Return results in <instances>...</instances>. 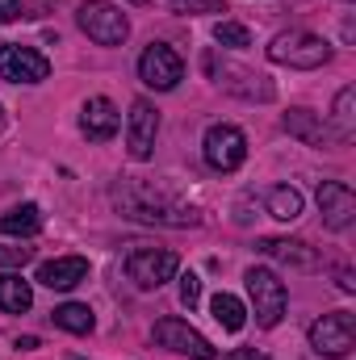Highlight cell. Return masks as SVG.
Wrapping results in <instances>:
<instances>
[{
	"mask_svg": "<svg viewBox=\"0 0 356 360\" xmlns=\"http://www.w3.org/2000/svg\"><path fill=\"white\" fill-rule=\"evenodd\" d=\"M113 205H117L126 218H134V222H155V226H197V222H201V214H197L193 205L177 201L172 193H155L151 184H134V180H126V184L113 188Z\"/></svg>",
	"mask_w": 356,
	"mask_h": 360,
	"instance_id": "1",
	"label": "cell"
},
{
	"mask_svg": "<svg viewBox=\"0 0 356 360\" xmlns=\"http://www.w3.org/2000/svg\"><path fill=\"white\" fill-rule=\"evenodd\" d=\"M268 59L281 68H293V72H314L331 59V42L319 34H306V30H285L268 42Z\"/></svg>",
	"mask_w": 356,
	"mask_h": 360,
	"instance_id": "2",
	"label": "cell"
},
{
	"mask_svg": "<svg viewBox=\"0 0 356 360\" xmlns=\"http://www.w3.org/2000/svg\"><path fill=\"white\" fill-rule=\"evenodd\" d=\"M76 21H80V30L89 34L96 46H122V42L130 38L126 13H122L117 4H109V0H84V4L76 8Z\"/></svg>",
	"mask_w": 356,
	"mask_h": 360,
	"instance_id": "3",
	"label": "cell"
},
{
	"mask_svg": "<svg viewBox=\"0 0 356 360\" xmlns=\"http://www.w3.org/2000/svg\"><path fill=\"white\" fill-rule=\"evenodd\" d=\"M177 272H180V260L168 248H134L126 256V276L139 289H160V285L177 281Z\"/></svg>",
	"mask_w": 356,
	"mask_h": 360,
	"instance_id": "4",
	"label": "cell"
},
{
	"mask_svg": "<svg viewBox=\"0 0 356 360\" xmlns=\"http://www.w3.org/2000/svg\"><path fill=\"white\" fill-rule=\"evenodd\" d=\"M201 151H205V164H210L214 172H235V168L248 160V139H243L239 126L214 122V126L205 130V139H201Z\"/></svg>",
	"mask_w": 356,
	"mask_h": 360,
	"instance_id": "5",
	"label": "cell"
},
{
	"mask_svg": "<svg viewBox=\"0 0 356 360\" xmlns=\"http://www.w3.org/2000/svg\"><path fill=\"white\" fill-rule=\"evenodd\" d=\"M248 293H252V310L260 327H276L285 319V281L272 269H248Z\"/></svg>",
	"mask_w": 356,
	"mask_h": 360,
	"instance_id": "6",
	"label": "cell"
},
{
	"mask_svg": "<svg viewBox=\"0 0 356 360\" xmlns=\"http://www.w3.org/2000/svg\"><path fill=\"white\" fill-rule=\"evenodd\" d=\"M139 80L155 92H172L184 80V59H180L168 42H151L139 55Z\"/></svg>",
	"mask_w": 356,
	"mask_h": 360,
	"instance_id": "7",
	"label": "cell"
},
{
	"mask_svg": "<svg viewBox=\"0 0 356 360\" xmlns=\"http://www.w3.org/2000/svg\"><path fill=\"white\" fill-rule=\"evenodd\" d=\"M310 348L319 352V356H348L356 348V319L348 310H336V314H323L314 327H310Z\"/></svg>",
	"mask_w": 356,
	"mask_h": 360,
	"instance_id": "8",
	"label": "cell"
},
{
	"mask_svg": "<svg viewBox=\"0 0 356 360\" xmlns=\"http://www.w3.org/2000/svg\"><path fill=\"white\" fill-rule=\"evenodd\" d=\"M46 76H51V63L34 46H17V42L0 46V80H8V84H42Z\"/></svg>",
	"mask_w": 356,
	"mask_h": 360,
	"instance_id": "9",
	"label": "cell"
},
{
	"mask_svg": "<svg viewBox=\"0 0 356 360\" xmlns=\"http://www.w3.org/2000/svg\"><path fill=\"white\" fill-rule=\"evenodd\" d=\"M151 340H155L160 348H172V352H184V356H197V360L218 356V348H214L201 331H193L184 319H160V323L151 327Z\"/></svg>",
	"mask_w": 356,
	"mask_h": 360,
	"instance_id": "10",
	"label": "cell"
},
{
	"mask_svg": "<svg viewBox=\"0 0 356 360\" xmlns=\"http://www.w3.org/2000/svg\"><path fill=\"white\" fill-rule=\"evenodd\" d=\"M155 134H160V109L151 101H134L130 117H126V151H130V160H151Z\"/></svg>",
	"mask_w": 356,
	"mask_h": 360,
	"instance_id": "11",
	"label": "cell"
},
{
	"mask_svg": "<svg viewBox=\"0 0 356 360\" xmlns=\"http://www.w3.org/2000/svg\"><path fill=\"white\" fill-rule=\"evenodd\" d=\"M319 210H323V222L331 226V231H348L356 218V197L348 184H340V180H323L319 184Z\"/></svg>",
	"mask_w": 356,
	"mask_h": 360,
	"instance_id": "12",
	"label": "cell"
},
{
	"mask_svg": "<svg viewBox=\"0 0 356 360\" xmlns=\"http://www.w3.org/2000/svg\"><path fill=\"white\" fill-rule=\"evenodd\" d=\"M117 126H122V113H117V105H113L109 96H89V101H84V109H80V130L89 134L92 143L113 139Z\"/></svg>",
	"mask_w": 356,
	"mask_h": 360,
	"instance_id": "13",
	"label": "cell"
},
{
	"mask_svg": "<svg viewBox=\"0 0 356 360\" xmlns=\"http://www.w3.org/2000/svg\"><path fill=\"white\" fill-rule=\"evenodd\" d=\"M80 281H89V260H84V256H59V260H46V264L38 269V285L59 289V293L76 289Z\"/></svg>",
	"mask_w": 356,
	"mask_h": 360,
	"instance_id": "14",
	"label": "cell"
},
{
	"mask_svg": "<svg viewBox=\"0 0 356 360\" xmlns=\"http://www.w3.org/2000/svg\"><path fill=\"white\" fill-rule=\"evenodd\" d=\"M260 252L272 256V260H281V264H289V269H319V256H314V248L310 243H302V239H260Z\"/></svg>",
	"mask_w": 356,
	"mask_h": 360,
	"instance_id": "15",
	"label": "cell"
},
{
	"mask_svg": "<svg viewBox=\"0 0 356 360\" xmlns=\"http://www.w3.org/2000/svg\"><path fill=\"white\" fill-rule=\"evenodd\" d=\"M285 130H289L293 139L310 143V147H323V143L331 139V130L323 126V117L310 113V109H289V113H285Z\"/></svg>",
	"mask_w": 356,
	"mask_h": 360,
	"instance_id": "16",
	"label": "cell"
},
{
	"mask_svg": "<svg viewBox=\"0 0 356 360\" xmlns=\"http://www.w3.org/2000/svg\"><path fill=\"white\" fill-rule=\"evenodd\" d=\"M38 231H42V210H38L34 201L13 205L8 214H0V235H21V239H30V235H38Z\"/></svg>",
	"mask_w": 356,
	"mask_h": 360,
	"instance_id": "17",
	"label": "cell"
},
{
	"mask_svg": "<svg viewBox=\"0 0 356 360\" xmlns=\"http://www.w3.org/2000/svg\"><path fill=\"white\" fill-rule=\"evenodd\" d=\"M30 306H34L30 281H21V272H4L0 276V310L4 314H25Z\"/></svg>",
	"mask_w": 356,
	"mask_h": 360,
	"instance_id": "18",
	"label": "cell"
},
{
	"mask_svg": "<svg viewBox=\"0 0 356 360\" xmlns=\"http://www.w3.org/2000/svg\"><path fill=\"white\" fill-rule=\"evenodd\" d=\"M265 205H268V214H272L276 222H293V218H302V193L289 188V184H272V188L265 193Z\"/></svg>",
	"mask_w": 356,
	"mask_h": 360,
	"instance_id": "19",
	"label": "cell"
},
{
	"mask_svg": "<svg viewBox=\"0 0 356 360\" xmlns=\"http://www.w3.org/2000/svg\"><path fill=\"white\" fill-rule=\"evenodd\" d=\"M352 105H356V89H352V84L336 92V109H331V134H336L340 143H352V134H356V113H352Z\"/></svg>",
	"mask_w": 356,
	"mask_h": 360,
	"instance_id": "20",
	"label": "cell"
},
{
	"mask_svg": "<svg viewBox=\"0 0 356 360\" xmlns=\"http://www.w3.org/2000/svg\"><path fill=\"white\" fill-rule=\"evenodd\" d=\"M55 327H63V331H72V335H89L92 327H96V319H92L89 306H80V302H63V306H55Z\"/></svg>",
	"mask_w": 356,
	"mask_h": 360,
	"instance_id": "21",
	"label": "cell"
},
{
	"mask_svg": "<svg viewBox=\"0 0 356 360\" xmlns=\"http://www.w3.org/2000/svg\"><path fill=\"white\" fill-rule=\"evenodd\" d=\"M210 310H214V319H218L222 331H243V323H248V310H243V302L235 293H218L210 302Z\"/></svg>",
	"mask_w": 356,
	"mask_h": 360,
	"instance_id": "22",
	"label": "cell"
},
{
	"mask_svg": "<svg viewBox=\"0 0 356 360\" xmlns=\"http://www.w3.org/2000/svg\"><path fill=\"white\" fill-rule=\"evenodd\" d=\"M214 42L218 46H231V51H243V46H252V34L239 21H218L214 25Z\"/></svg>",
	"mask_w": 356,
	"mask_h": 360,
	"instance_id": "23",
	"label": "cell"
},
{
	"mask_svg": "<svg viewBox=\"0 0 356 360\" xmlns=\"http://www.w3.org/2000/svg\"><path fill=\"white\" fill-rule=\"evenodd\" d=\"M168 4H172L177 13H189V17H193V13H227L222 0H168Z\"/></svg>",
	"mask_w": 356,
	"mask_h": 360,
	"instance_id": "24",
	"label": "cell"
},
{
	"mask_svg": "<svg viewBox=\"0 0 356 360\" xmlns=\"http://www.w3.org/2000/svg\"><path fill=\"white\" fill-rule=\"evenodd\" d=\"M180 302H184L189 310H193V306L201 302V281H197L193 272H184V276H180Z\"/></svg>",
	"mask_w": 356,
	"mask_h": 360,
	"instance_id": "25",
	"label": "cell"
},
{
	"mask_svg": "<svg viewBox=\"0 0 356 360\" xmlns=\"http://www.w3.org/2000/svg\"><path fill=\"white\" fill-rule=\"evenodd\" d=\"M30 256H34V248H0V269H21V264H30Z\"/></svg>",
	"mask_w": 356,
	"mask_h": 360,
	"instance_id": "26",
	"label": "cell"
},
{
	"mask_svg": "<svg viewBox=\"0 0 356 360\" xmlns=\"http://www.w3.org/2000/svg\"><path fill=\"white\" fill-rule=\"evenodd\" d=\"M17 17H21V0H0V25H8Z\"/></svg>",
	"mask_w": 356,
	"mask_h": 360,
	"instance_id": "27",
	"label": "cell"
},
{
	"mask_svg": "<svg viewBox=\"0 0 356 360\" xmlns=\"http://www.w3.org/2000/svg\"><path fill=\"white\" fill-rule=\"evenodd\" d=\"M227 360H268V356H265V352H256V348H235Z\"/></svg>",
	"mask_w": 356,
	"mask_h": 360,
	"instance_id": "28",
	"label": "cell"
},
{
	"mask_svg": "<svg viewBox=\"0 0 356 360\" xmlns=\"http://www.w3.org/2000/svg\"><path fill=\"white\" fill-rule=\"evenodd\" d=\"M34 348H38V335H21L17 340V352H34Z\"/></svg>",
	"mask_w": 356,
	"mask_h": 360,
	"instance_id": "29",
	"label": "cell"
},
{
	"mask_svg": "<svg viewBox=\"0 0 356 360\" xmlns=\"http://www.w3.org/2000/svg\"><path fill=\"white\" fill-rule=\"evenodd\" d=\"M68 360H84V356H68Z\"/></svg>",
	"mask_w": 356,
	"mask_h": 360,
	"instance_id": "30",
	"label": "cell"
},
{
	"mask_svg": "<svg viewBox=\"0 0 356 360\" xmlns=\"http://www.w3.org/2000/svg\"><path fill=\"white\" fill-rule=\"evenodd\" d=\"M134 4H147V0H134Z\"/></svg>",
	"mask_w": 356,
	"mask_h": 360,
	"instance_id": "31",
	"label": "cell"
},
{
	"mask_svg": "<svg viewBox=\"0 0 356 360\" xmlns=\"http://www.w3.org/2000/svg\"><path fill=\"white\" fill-rule=\"evenodd\" d=\"M0 126H4V113H0Z\"/></svg>",
	"mask_w": 356,
	"mask_h": 360,
	"instance_id": "32",
	"label": "cell"
}]
</instances>
